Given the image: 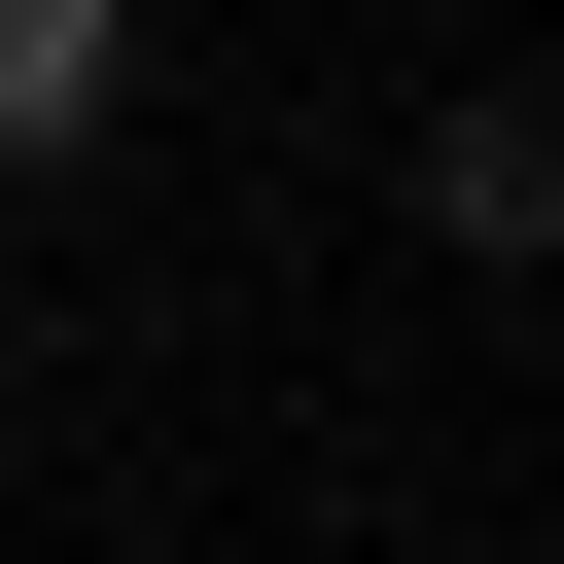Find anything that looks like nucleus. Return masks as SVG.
Masks as SVG:
<instances>
[{
  "label": "nucleus",
  "instance_id": "nucleus-1",
  "mask_svg": "<svg viewBox=\"0 0 564 564\" xmlns=\"http://www.w3.org/2000/svg\"><path fill=\"white\" fill-rule=\"evenodd\" d=\"M423 212H458V247H564V106H458V141H423Z\"/></svg>",
  "mask_w": 564,
  "mask_h": 564
},
{
  "label": "nucleus",
  "instance_id": "nucleus-2",
  "mask_svg": "<svg viewBox=\"0 0 564 564\" xmlns=\"http://www.w3.org/2000/svg\"><path fill=\"white\" fill-rule=\"evenodd\" d=\"M106 35H141V0H0V176H35L70 106H106Z\"/></svg>",
  "mask_w": 564,
  "mask_h": 564
}]
</instances>
